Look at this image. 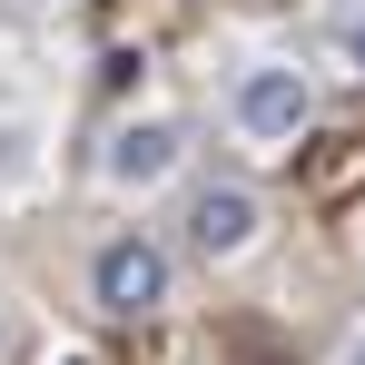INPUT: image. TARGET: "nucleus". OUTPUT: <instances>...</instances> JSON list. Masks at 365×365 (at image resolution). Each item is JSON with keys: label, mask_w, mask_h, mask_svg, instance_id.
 Here are the masks:
<instances>
[{"label": "nucleus", "mask_w": 365, "mask_h": 365, "mask_svg": "<svg viewBox=\"0 0 365 365\" xmlns=\"http://www.w3.org/2000/svg\"><path fill=\"white\" fill-rule=\"evenodd\" d=\"M40 178H50V109L0 99V197H30Z\"/></svg>", "instance_id": "5"}, {"label": "nucleus", "mask_w": 365, "mask_h": 365, "mask_svg": "<svg viewBox=\"0 0 365 365\" xmlns=\"http://www.w3.org/2000/svg\"><path fill=\"white\" fill-rule=\"evenodd\" d=\"M217 119L247 148H297L316 128V69L287 40H227L217 50Z\"/></svg>", "instance_id": "1"}, {"label": "nucleus", "mask_w": 365, "mask_h": 365, "mask_svg": "<svg viewBox=\"0 0 365 365\" xmlns=\"http://www.w3.org/2000/svg\"><path fill=\"white\" fill-rule=\"evenodd\" d=\"M326 365H365V336H346V346H336V356H326Z\"/></svg>", "instance_id": "7"}, {"label": "nucleus", "mask_w": 365, "mask_h": 365, "mask_svg": "<svg viewBox=\"0 0 365 365\" xmlns=\"http://www.w3.org/2000/svg\"><path fill=\"white\" fill-rule=\"evenodd\" d=\"M187 148H197V128H187L178 109H128V119H109L89 178L109 187L119 207H148V197H168V187L187 178Z\"/></svg>", "instance_id": "2"}, {"label": "nucleus", "mask_w": 365, "mask_h": 365, "mask_svg": "<svg viewBox=\"0 0 365 365\" xmlns=\"http://www.w3.org/2000/svg\"><path fill=\"white\" fill-rule=\"evenodd\" d=\"M326 60L346 69V79H365V0H346V10L326 20Z\"/></svg>", "instance_id": "6"}, {"label": "nucleus", "mask_w": 365, "mask_h": 365, "mask_svg": "<svg viewBox=\"0 0 365 365\" xmlns=\"http://www.w3.org/2000/svg\"><path fill=\"white\" fill-rule=\"evenodd\" d=\"M267 227H277V207L257 197L247 178H197L187 187V207H178V247L197 257V267H247L257 247H267Z\"/></svg>", "instance_id": "4"}, {"label": "nucleus", "mask_w": 365, "mask_h": 365, "mask_svg": "<svg viewBox=\"0 0 365 365\" xmlns=\"http://www.w3.org/2000/svg\"><path fill=\"white\" fill-rule=\"evenodd\" d=\"M0 356H10V306H0Z\"/></svg>", "instance_id": "8"}, {"label": "nucleus", "mask_w": 365, "mask_h": 365, "mask_svg": "<svg viewBox=\"0 0 365 365\" xmlns=\"http://www.w3.org/2000/svg\"><path fill=\"white\" fill-rule=\"evenodd\" d=\"M30 10H69V0H30Z\"/></svg>", "instance_id": "9"}, {"label": "nucleus", "mask_w": 365, "mask_h": 365, "mask_svg": "<svg viewBox=\"0 0 365 365\" xmlns=\"http://www.w3.org/2000/svg\"><path fill=\"white\" fill-rule=\"evenodd\" d=\"M89 306L119 316V326L168 316L178 306V247L158 237V227H109V237L89 247Z\"/></svg>", "instance_id": "3"}]
</instances>
